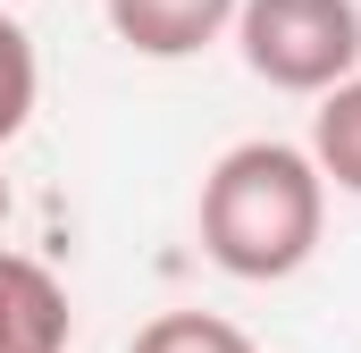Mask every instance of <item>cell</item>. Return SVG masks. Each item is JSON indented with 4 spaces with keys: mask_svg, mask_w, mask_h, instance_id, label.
Wrapping results in <instances>:
<instances>
[{
    "mask_svg": "<svg viewBox=\"0 0 361 353\" xmlns=\"http://www.w3.org/2000/svg\"><path fill=\"white\" fill-rule=\"evenodd\" d=\"M101 8H109V34L135 59H193L235 25L244 0H101Z\"/></svg>",
    "mask_w": 361,
    "mask_h": 353,
    "instance_id": "cell-3",
    "label": "cell"
},
{
    "mask_svg": "<svg viewBox=\"0 0 361 353\" xmlns=\"http://www.w3.org/2000/svg\"><path fill=\"white\" fill-rule=\"evenodd\" d=\"M126 353H252V337L227 328L219 311H160L152 328H135Z\"/></svg>",
    "mask_w": 361,
    "mask_h": 353,
    "instance_id": "cell-7",
    "label": "cell"
},
{
    "mask_svg": "<svg viewBox=\"0 0 361 353\" xmlns=\"http://www.w3.org/2000/svg\"><path fill=\"white\" fill-rule=\"evenodd\" d=\"M34 101H42V59H34V34L0 8V143H17V135H25Z\"/></svg>",
    "mask_w": 361,
    "mask_h": 353,
    "instance_id": "cell-6",
    "label": "cell"
},
{
    "mask_svg": "<svg viewBox=\"0 0 361 353\" xmlns=\"http://www.w3.org/2000/svg\"><path fill=\"white\" fill-rule=\"evenodd\" d=\"M235 51L277 92H336L361 76V0H244Z\"/></svg>",
    "mask_w": 361,
    "mask_h": 353,
    "instance_id": "cell-2",
    "label": "cell"
},
{
    "mask_svg": "<svg viewBox=\"0 0 361 353\" xmlns=\"http://www.w3.org/2000/svg\"><path fill=\"white\" fill-rule=\"evenodd\" d=\"M319 236H328V185H319L302 143L252 135V143L210 160V176H202V253L227 277L277 286L319 253Z\"/></svg>",
    "mask_w": 361,
    "mask_h": 353,
    "instance_id": "cell-1",
    "label": "cell"
},
{
    "mask_svg": "<svg viewBox=\"0 0 361 353\" xmlns=\"http://www.w3.org/2000/svg\"><path fill=\"white\" fill-rule=\"evenodd\" d=\"M311 169L336 193H361V76L319 92V109H311Z\"/></svg>",
    "mask_w": 361,
    "mask_h": 353,
    "instance_id": "cell-5",
    "label": "cell"
},
{
    "mask_svg": "<svg viewBox=\"0 0 361 353\" xmlns=\"http://www.w3.org/2000/svg\"><path fill=\"white\" fill-rule=\"evenodd\" d=\"M68 286L25 253H0V353H68Z\"/></svg>",
    "mask_w": 361,
    "mask_h": 353,
    "instance_id": "cell-4",
    "label": "cell"
},
{
    "mask_svg": "<svg viewBox=\"0 0 361 353\" xmlns=\"http://www.w3.org/2000/svg\"><path fill=\"white\" fill-rule=\"evenodd\" d=\"M8 210H17V202H8V176H0V227H8Z\"/></svg>",
    "mask_w": 361,
    "mask_h": 353,
    "instance_id": "cell-8",
    "label": "cell"
}]
</instances>
